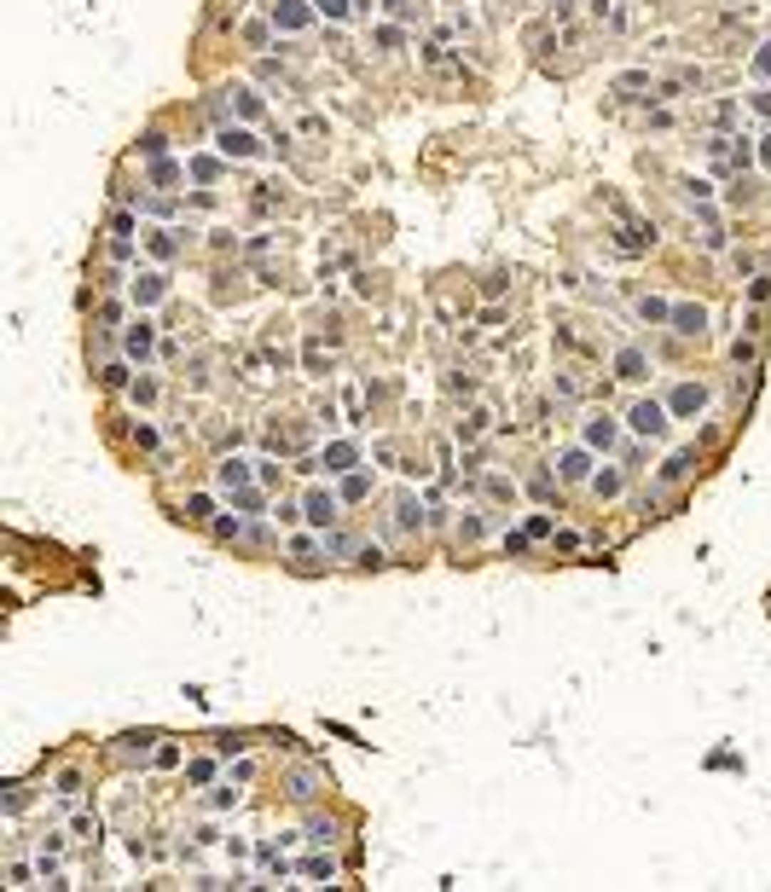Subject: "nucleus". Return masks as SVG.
<instances>
[{"instance_id": "1", "label": "nucleus", "mask_w": 771, "mask_h": 892, "mask_svg": "<svg viewBox=\"0 0 771 892\" xmlns=\"http://www.w3.org/2000/svg\"><path fill=\"white\" fill-rule=\"evenodd\" d=\"M632 429H638V435H667V406L638 400V406H632Z\"/></svg>"}, {"instance_id": "2", "label": "nucleus", "mask_w": 771, "mask_h": 892, "mask_svg": "<svg viewBox=\"0 0 771 892\" xmlns=\"http://www.w3.org/2000/svg\"><path fill=\"white\" fill-rule=\"evenodd\" d=\"M702 406H708V388H702V383H684V388H673V412H678V418H696Z\"/></svg>"}, {"instance_id": "3", "label": "nucleus", "mask_w": 771, "mask_h": 892, "mask_svg": "<svg viewBox=\"0 0 771 892\" xmlns=\"http://www.w3.org/2000/svg\"><path fill=\"white\" fill-rule=\"evenodd\" d=\"M673 331H684V336H702V331H708V313L684 301V307H673Z\"/></svg>"}, {"instance_id": "4", "label": "nucleus", "mask_w": 771, "mask_h": 892, "mask_svg": "<svg viewBox=\"0 0 771 892\" xmlns=\"http://www.w3.org/2000/svg\"><path fill=\"white\" fill-rule=\"evenodd\" d=\"M644 371H650V360H644V353H638V348H621V353H615V377H626V383H638V377H644Z\"/></svg>"}, {"instance_id": "5", "label": "nucleus", "mask_w": 771, "mask_h": 892, "mask_svg": "<svg viewBox=\"0 0 771 892\" xmlns=\"http://www.w3.org/2000/svg\"><path fill=\"white\" fill-rule=\"evenodd\" d=\"M302 510H308V522H314V527H331V522H336V499H331V493H308V504H302Z\"/></svg>"}, {"instance_id": "6", "label": "nucleus", "mask_w": 771, "mask_h": 892, "mask_svg": "<svg viewBox=\"0 0 771 892\" xmlns=\"http://www.w3.org/2000/svg\"><path fill=\"white\" fill-rule=\"evenodd\" d=\"M284 794H290V799H314V794H319V777H314V771H290V777H284Z\"/></svg>"}, {"instance_id": "7", "label": "nucleus", "mask_w": 771, "mask_h": 892, "mask_svg": "<svg viewBox=\"0 0 771 892\" xmlns=\"http://www.w3.org/2000/svg\"><path fill=\"white\" fill-rule=\"evenodd\" d=\"M696 464H702V458H696V452H673V458H667V464H661V481H667V487H673V481H684V475H690V470H696Z\"/></svg>"}, {"instance_id": "8", "label": "nucleus", "mask_w": 771, "mask_h": 892, "mask_svg": "<svg viewBox=\"0 0 771 892\" xmlns=\"http://www.w3.org/2000/svg\"><path fill=\"white\" fill-rule=\"evenodd\" d=\"M557 470H563V481H586V475H591V458L574 446V452H563V464H557Z\"/></svg>"}, {"instance_id": "9", "label": "nucleus", "mask_w": 771, "mask_h": 892, "mask_svg": "<svg viewBox=\"0 0 771 892\" xmlns=\"http://www.w3.org/2000/svg\"><path fill=\"white\" fill-rule=\"evenodd\" d=\"M273 24H284V29H302V24H308V6L284 0V6H273Z\"/></svg>"}, {"instance_id": "10", "label": "nucleus", "mask_w": 771, "mask_h": 892, "mask_svg": "<svg viewBox=\"0 0 771 892\" xmlns=\"http://www.w3.org/2000/svg\"><path fill=\"white\" fill-rule=\"evenodd\" d=\"M395 522H400L406 533H418V527H423V510H418V499H400V504H395Z\"/></svg>"}, {"instance_id": "11", "label": "nucleus", "mask_w": 771, "mask_h": 892, "mask_svg": "<svg viewBox=\"0 0 771 892\" xmlns=\"http://www.w3.org/2000/svg\"><path fill=\"white\" fill-rule=\"evenodd\" d=\"M221 145H227V157H255V151H262L249 133H221Z\"/></svg>"}, {"instance_id": "12", "label": "nucleus", "mask_w": 771, "mask_h": 892, "mask_svg": "<svg viewBox=\"0 0 771 892\" xmlns=\"http://www.w3.org/2000/svg\"><path fill=\"white\" fill-rule=\"evenodd\" d=\"M586 440H591V446H615V423H609V418H591V423H586Z\"/></svg>"}, {"instance_id": "13", "label": "nucleus", "mask_w": 771, "mask_h": 892, "mask_svg": "<svg viewBox=\"0 0 771 892\" xmlns=\"http://www.w3.org/2000/svg\"><path fill=\"white\" fill-rule=\"evenodd\" d=\"M591 493H597V499H615V493H621V470H604V475L591 481Z\"/></svg>"}, {"instance_id": "14", "label": "nucleus", "mask_w": 771, "mask_h": 892, "mask_svg": "<svg viewBox=\"0 0 771 892\" xmlns=\"http://www.w3.org/2000/svg\"><path fill=\"white\" fill-rule=\"evenodd\" d=\"M249 481V470H244V458H232V464H221V487L232 493V487H244Z\"/></svg>"}, {"instance_id": "15", "label": "nucleus", "mask_w": 771, "mask_h": 892, "mask_svg": "<svg viewBox=\"0 0 771 892\" xmlns=\"http://www.w3.org/2000/svg\"><path fill=\"white\" fill-rule=\"evenodd\" d=\"M325 470H354V446H331V452H325Z\"/></svg>"}, {"instance_id": "16", "label": "nucleus", "mask_w": 771, "mask_h": 892, "mask_svg": "<svg viewBox=\"0 0 771 892\" xmlns=\"http://www.w3.org/2000/svg\"><path fill=\"white\" fill-rule=\"evenodd\" d=\"M302 875H308V881H331V875H336V864H331V858H308V864H302Z\"/></svg>"}, {"instance_id": "17", "label": "nucleus", "mask_w": 771, "mask_h": 892, "mask_svg": "<svg viewBox=\"0 0 771 892\" xmlns=\"http://www.w3.org/2000/svg\"><path fill=\"white\" fill-rule=\"evenodd\" d=\"M308 840H325V846H331V840H336V823H331V817H314V823H308Z\"/></svg>"}, {"instance_id": "18", "label": "nucleus", "mask_w": 771, "mask_h": 892, "mask_svg": "<svg viewBox=\"0 0 771 892\" xmlns=\"http://www.w3.org/2000/svg\"><path fill=\"white\" fill-rule=\"evenodd\" d=\"M638 313H644V319H656V325H661V319H673V307H667V301H656V296H644V307H638Z\"/></svg>"}, {"instance_id": "19", "label": "nucleus", "mask_w": 771, "mask_h": 892, "mask_svg": "<svg viewBox=\"0 0 771 892\" xmlns=\"http://www.w3.org/2000/svg\"><path fill=\"white\" fill-rule=\"evenodd\" d=\"M186 516H192V522H209V516H215V504L197 493V499H186Z\"/></svg>"}, {"instance_id": "20", "label": "nucleus", "mask_w": 771, "mask_h": 892, "mask_svg": "<svg viewBox=\"0 0 771 892\" xmlns=\"http://www.w3.org/2000/svg\"><path fill=\"white\" fill-rule=\"evenodd\" d=\"M157 296H162V279H140L134 284V301H157Z\"/></svg>"}, {"instance_id": "21", "label": "nucleus", "mask_w": 771, "mask_h": 892, "mask_svg": "<svg viewBox=\"0 0 771 892\" xmlns=\"http://www.w3.org/2000/svg\"><path fill=\"white\" fill-rule=\"evenodd\" d=\"M371 493V481L366 475H348V487H342V499H366Z\"/></svg>"}, {"instance_id": "22", "label": "nucleus", "mask_w": 771, "mask_h": 892, "mask_svg": "<svg viewBox=\"0 0 771 892\" xmlns=\"http://www.w3.org/2000/svg\"><path fill=\"white\" fill-rule=\"evenodd\" d=\"M232 504H238V510H244V516H262V493H238V499H232Z\"/></svg>"}, {"instance_id": "23", "label": "nucleus", "mask_w": 771, "mask_h": 892, "mask_svg": "<svg viewBox=\"0 0 771 892\" xmlns=\"http://www.w3.org/2000/svg\"><path fill=\"white\" fill-rule=\"evenodd\" d=\"M528 539H534V533H504V551H510V556H522V551H528Z\"/></svg>"}, {"instance_id": "24", "label": "nucleus", "mask_w": 771, "mask_h": 892, "mask_svg": "<svg viewBox=\"0 0 771 892\" xmlns=\"http://www.w3.org/2000/svg\"><path fill=\"white\" fill-rule=\"evenodd\" d=\"M458 533L464 539H482V516H458Z\"/></svg>"}, {"instance_id": "25", "label": "nucleus", "mask_w": 771, "mask_h": 892, "mask_svg": "<svg viewBox=\"0 0 771 892\" xmlns=\"http://www.w3.org/2000/svg\"><path fill=\"white\" fill-rule=\"evenodd\" d=\"M128 348H134V353H145V348H151V331H145V325H140V331H128Z\"/></svg>"}, {"instance_id": "26", "label": "nucleus", "mask_w": 771, "mask_h": 892, "mask_svg": "<svg viewBox=\"0 0 771 892\" xmlns=\"http://www.w3.org/2000/svg\"><path fill=\"white\" fill-rule=\"evenodd\" d=\"M319 12L325 18H348V0H319Z\"/></svg>"}, {"instance_id": "27", "label": "nucleus", "mask_w": 771, "mask_h": 892, "mask_svg": "<svg viewBox=\"0 0 771 892\" xmlns=\"http://www.w3.org/2000/svg\"><path fill=\"white\" fill-rule=\"evenodd\" d=\"M754 70H760V76H771V41H765V47L754 53Z\"/></svg>"}, {"instance_id": "28", "label": "nucleus", "mask_w": 771, "mask_h": 892, "mask_svg": "<svg viewBox=\"0 0 771 892\" xmlns=\"http://www.w3.org/2000/svg\"><path fill=\"white\" fill-rule=\"evenodd\" d=\"M760 157H765V162H771V140H765V151H760Z\"/></svg>"}]
</instances>
